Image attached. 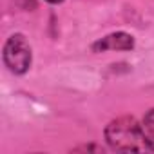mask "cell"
<instances>
[{
	"label": "cell",
	"mask_w": 154,
	"mask_h": 154,
	"mask_svg": "<svg viewBox=\"0 0 154 154\" xmlns=\"http://www.w3.org/2000/svg\"><path fill=\"white\" fill-rule=\"evenodd\" d=\"M103 136L109 149L118 152H154L143 123L129 114L111 120L103 129Z\"/></svg>",
	"instance_id": "obj_1"
},
{
	"label": "cell",
	"mask_w": 154,
	"mask_h": 154,
	"mask_svg": "<svg viewBox=\"0 0 154 154\" xmlns=\"http://www.w3.org/2000/svg\"><path fill=\"white\" fill-rule=\"evenodd\" d=\"M2 60L9 72L22 76L29 71L33 63V47L27 42L26 35L13 33L2 47Z\"/></svg>",
	"instance_id": "obj_2"
},
{
	"label": "cell",
	"mask_w": 154,
	"mask_h": 154,
	"mask_svg": "<svg viewBox=\"0 0 154 154\" xmlns=\"http://www.w3.org/2000/svg\"><path fill=\"white\" fill-rule=\"evenodd\" d=\"M136 45V40L132 35L125 31H114L105 35L103 38H98L93 42L91 49L93 53H105V51H132Z\"/></svg>",
	"instance_id": "obj_3"
},
{
	"label": "cell",
	"mask_w": 154,
	"mask_h": 154,
	"mask_svg": "<svg viewBox=\"0 0 154 154\" xmlns=\"http://www.w3.org/2000/svg\"><path fill=\"white\" fill-rule=\"evenodd\" d=\"M141 123H143L145 132H147V136H149V140H150V143H152V147H154V107L145 112Z\"/></svg>",
	"instance_id": "obj_4"
},
{
	"label": "cell",
	"mask_w": 154,
	"mask_h": 154,
	"mask_svg": "<svg viewBox=\"0 0 154 154\" xmlns=\"http://www.w3.org/2000/svg\"><path fill=\"white\" fill-rule=\"evenodd\" d=\"M72 150H96V152H102L103 149L98 147V145H82V147H76V149H72Z\"/></svg>",
	"instance_id": "obj_5"
},
{
	"label": "cell",
	"mask_w": 154,
	"mask_h": 154,
	"mask_svg": "<svg viewBox=\"0 0 154 154\" xmlns=\"http://www.w3.org/2000/svg\"><path fill=\"white\" fill-rule=\"evenodd\" d=\"M45 2H47V4H53V6H56V4H62L63 0H45Z\"/></svg>",
	"instance_id": "obj_6"
}]
</instances>
